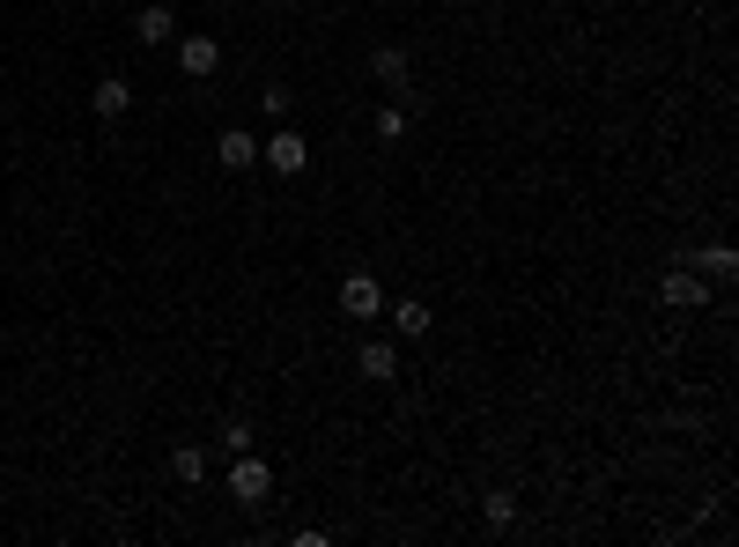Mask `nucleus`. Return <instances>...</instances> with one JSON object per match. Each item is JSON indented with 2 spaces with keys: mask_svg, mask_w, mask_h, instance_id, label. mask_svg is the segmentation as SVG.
<instances>
[{
  "mask_svg": "<svg viewBox=\"0 0 739 547\" xmlns=\"http://www.w3.org/2000/svg\"><path fill=\"white\" fill-rule=\"evenodd\" d=\"M259 163H267V171H281V178H303V171H311V141L281 126V133H267V141H259Z\"/></svg>",
  "mask_w": 739,
  "mask_h": 547,
  "instance_id": "nucleus-1",
  "label": "nucleus"
},
{
  "mask_svg": "<svg viewBox=\"0 0 739 547\" xmlns=\"http://www.w3.org/2000/svg\"><path fill=\"white\" fill-rule=\"evenodd\" d=\"M274 489V466L267 459H251V451H237V466H229V503H245V511H259Z\"/></svg>",
  "mask_w": 739,
  "mask_h": 547,
  "instance_id": "nucleus-2",
  "label": "nucleus"
},
{
  "mask_svg": "<svg viewBox=\"0 0 739 547\" xmlns=\"http://www.w3.org/2000/svg\"><path fill=\"white\" fill-rule=\"evenodd\" d=\"M658 297L673 303V311H703V303H710V281H703L695 267H673V274L658 281Z\"/></svg>",
  "mask_w": 739,
  "mask_h": 547,
  "instance_id": "nucleus-3",
  "label": "nucleus"
},
{
  "mask_svg": "<svg viewBox=\"0 0 739 547\" xmlns=\"http://www.w3.org/2000/svg\"><path fill=\"white\" fill-rule=\"evenodd\" d=\"M341 311L347 319H377V311H385V289H377L370 274H347L341 281Z\"/></svg>",
  "mask_w": 739,
  "mask_h": 547,
  "instance_id": "nucleus-4",
  "label": "nucleus"
},
{
  "mask_svg": "<svg viewBox=\"0 0 739 547\" xmlns=\"http://www.w3.org/2000/svg\"><path fill=\"white\" fill-rule=\"evenodd\" d=\"M89 111H97L104 126H111V119H126V111H133V82H119V75H104L97 89H89Z\"/></svg>",
  "mask_w": 739,
  "mask_h": 547,
  "instance_id": "nucleus-5",
  "label": "nucleus"
},
{
  "mask_svg": "<svg viewBox=\"0 0 739 547\" xmlns=\"http://www.w3.org/2000/svg\"><path fill=\"white\" fill-rule=\"evenodd\" d=\"M178 67H185L193 82H207L222 67V45H215V37H178Z\"/></svg>",
  "mask_w": 739,
  "mask_h": 547,
  "instance_id": "nucleus-6",
  "label": "nucleus"
},
{
  "mask_svg": "<svg viewBox=\"0 0 739 547\" xmlns=\"http://www.w3.org/2000/svg\"><path fill=\"white\" fill-rule=\"evenodd\" d=\"M355 371H363V377H377V385H393V377H399V348H393V341H363Z\"/></svg>",
  "mask_w": 739,
  "mask_h": 547,
  "instance_id": "nucleus-7",
  "label": "nucleus"
},
{
  "mask_svg": "<svg viewBox=\"0 0 739 547\" xmlns=\"http://www.w3.org/2000/svg\"><path fill=\"white\" fill-rule=\"evenodd\" d=\"M171 30H178V15L163 0H148L141 15H133V37H141V45H171Z\"/></svg>",
  "mask_w": 739,
  "mask_h": 547,
  "instance_id": "nucleus-8",
  "label": "nucleus"
},
{
  "mask_svg": "<svg viewBox=\"0 0 739 547\" xmlns=\"http://www.w3.org/2000/svg\"><path fill=\"white\" fill-rule=\"evenodd\" d=\"M370 75L399 97V89H407V52H399V45H377V52H370Z\"/></svg>",
  "mask_w": 739,
  "mask_h": 547,
  "instance_id": "nucleus-9",
  "label": "nucleus"
},
{
  "mask_svg": "<svg viewBox=\"0 0 739 547\" xmlns=\"http://www.w3.org/2000/svg\"><path fill=\"white\" fill-rule=\"evenodd\" d=\"M732 267H739V251L725 245V237H717V245H703V251H695V274H703V281H732Z\"/></svg>",
  "mask_w": 739,
  "mask_h": 547,
  "instance_id": "nucleus-10",
  "label": "nucleus"
},
{
  "mask_svg": "<svg viewBox=\"0 0 739 547\" xmlns=\"http://www.w3.org/2000/svg\"><path fill=\"white\" fill-rule=\"evenodd\" d=\"M393 325H399V341H421V333H429V325H437V311H429V303H421V297H399Z\"/></svg>",
  "mask_w": 739,
  "mask_h": 547,
  "instance_id": "nucleus-11",
  "label": "nucleus"
},
{
  "mask_svg": "<svg viewBox=\"0 0 739 547\" xmlns=\"http://www.w3.org/2000/svg\"><path fill=\"white\" fill-rule=\"evenodd\" d=\"M215 155H222V171H251V163H259V141H251V133H222Z\"/></svg>",
  "mask_w": 739,
  "mask_h": 547,
  "instance_id": "nucleus-12",
  "label": "nucleus"
},
{
  "mask_svg": "<svg viewBox=\"0 0 739 547\" xmlns=\"http://www.w3.org/2000/svg\"><path fill=\"white\" fill-rule=\"evenodd\" d=\"M171 473H178V481H185V489H200V481H207V451H200V444L171 451Z\"/></svg>",
  "mask_w": 739,
  "mask_h": 547,
  "instance_id": "nucleus-13",
  "label": "nucleus"
},
{
  "mask_svg": "<svg viewBox=\"0 0 739 547\" xmlns=\"http://www.w3.org/2000/svg\"><path fill=\"white\" fill-rule=\"evenodd\" d=\"M251 444H259V429H251L245 415H229V422H222V451L237 459V451H251Z\"/></svg>",
  "mask_w": 739,
  "mask_h": 547,
  "instance_id": "nucleus-14",
  "label": "nucleus"
},
{
  "mask_svg": "<svg viewBox=\"0 0 739 547\" xmlns=\"http://www.w3.org/2000/svg\"><path fill=\"white\" fill-rule=\"evenodd\" d=\"M481 518H489L495 533H503V525H517V496H503V489H495V496L481 503Z\"/></svg>",
  "mask_w": 739,
  "mask_h": 547,
  "instance_id": "nucleus-15",
  "label": "nucleus"
},
{
  "mask_svg": "<svg viewBox=\"0 0 739 547\" xmlns=\"http://www.w3.org/2000/svg\"><path fill=\"white\" fill-rule=\"evenodd\" d=\"M370 126H377V141H407V111H399V104H385Z\"/></svg>",
  "mask_w": 739,
  "mask_h": 547,
  "instance_id": "nucleus-16",
  "label": "nucleus"
},
{
  "mask_svg": "<svg viewBox=\"0 0 739 547\" xmlns=\"http://www.w3.org/2000/svg\"><path fill=\"white\" fill-rule=\"evenodd\" d=\"M289 82H267V89H259V111H267V119H289Z\"/></svg>",
  "mask_w": 739,
  "mask_h": 547,
  "instance_id": "nucleus-17",
  "label": "nucleus"
},
{
  "mask_svg": "<svg viewBox=\"0 0 739 547\" xmlns=\"http://www.w3.org/2000/svg\"><path fill=\"white\" fill-rule=\"evenodd\" d=\"M267 8H289V0H267Z\"/></svg>",
  "mask_w": 739,
  "mask_h": 547,
  "instance_id": "nucleus-18",
  "label": "nucleus"
}]
</instances>
